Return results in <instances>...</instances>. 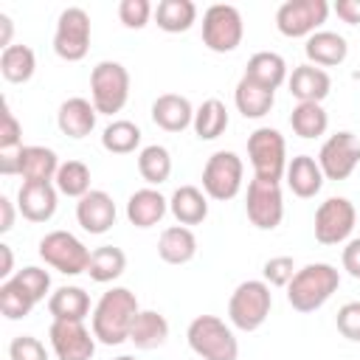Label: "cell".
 I'll return each instance as SVG.
<instances>
[{
  "mask_svg": "<svg viewBox=\"0 0 360 360\" xmlns=\"http://www.w3.org/2000/svg\"><path fill=\"white\" fill-rule=\"evenodd\" d=\"M290 127H292V132H295L298 138L312 141V138H321V135L326 132L329 115H326V110H323L321 104H315V101H298V104L292 107V112H290Z\"/></svg>",
  "mask_w": 360,
  "mask_h": 360,
  "instance_id": "d6a6232c",
  "label": "cell"
},
{
  "mask_svg": "<svg viewBox=\"0 0 360 360\" xmlns=\"http://www.w3.org/2000/svg\"><path fill=\"white\" fill-rule=\"evenodd\" d=\"M59 188L53 183H22L17 191V211L28 222H48L56 214Z\"/></svg>",
  "mask_w": 360,
  "mask_h": 360,
  "instance_id": "e0dca14e",
  "label": "cell"
},
{
  "mask_svg": "<svg viewBox=\"0 0 360 360\" xmlns=\"http://www.w3.org/2000/svg\"><path fill=\"white\" fill-rule=\"evenodd\" d=\"M340 262H343V270H346L352 278H360V236L346 242V248H343V253H340Z\"/></svg>",
  "mask_w": 360,
  "mask_h": 360,
  "instance_id": "bcb514c9",
  "label": "cell"
},
{
  "mask_svg": "<svg viewBox=\"0 0 360 360\" xmlns=\"http://www.w3.org/2000/svg\"><path fill=\"white\" fill-rule=\"evenodd\" d=\"M166 338H169V321L155 309H141L129 329V343L141 352H152L160 349Z\"/></svg>",
  "mask_w": 360,
  "mask_h": 360,
  "instance_id": "f1b7e54d",
  "label": "cell"
},
{
  "mask_svg": "<svg viewBox=\"0 0 360 360\" xmlns=\"http://www.w3.org/2000/svg\"><path fill=\"white\" fill-rule=\"evenodd\" d=\"M287 87H290L292 98L321 104L332 90V79H329V73L323 68H315V65L304 62V65L292 68V73L287 76Z\"/></svg>",
  "mask_w": 360,
  "mask_h": 360,
  "instance_id": "d6986e66",
  "label": "cell"
},
{
  "mask_svg": "<svg viewBox=\"0 0 360 360\" xmlns=\"http://www.w3.org/2000/svg\"><path fill=\"white\" fill-rule=\"evenodd\" d=\"M96 107L90 98H82V96H73V98H65L59 104V112H56V127L62 135L73 138V141H82L87 138L93 129H96Z\"/></svg>",
  "mask_w": 360,
  "mask_h": 360,
  "instance_id": "ac0fdd59",
  "label": "cell"
},
{
  "mask_svg": "<svg viewBox=\"0 0 360 360\" xmlns=\"http://www.w3.org/2000/svg\"><path fill=\"white\" fill-rule=\"evenodd\" d=\"M34 307H37V301H34L14 278H8V281L0 284V312H3L8 321H20V318L31 315Z\"/></svg>",
  "mask_w": 360,
  "mask_h": 360,
  "instance_id": "f35d334b",
  "label": "cell"
},
{
  "mask_svg": "<svg viewBox=\"0 0 360 360\" xmlns=\"http://www.w3.org/2000/svg\"><path fill=\"white\" fill-rule=\"evenodd\" d=\"M284 177H287L290 191H292L295 197H301V200L315 197V194L323 188V180H326L323 172H321V166H318V160H315L312 155H295V158L287 163Z\"/></svg>",
  "mask_w": 360,
  "mask_h": 360,
  "instance_id": "7402d4cb",
  "label": "cell"
},
{
  "mask_svg": "<svg viewBox=\"0 0 360 360\" xmlns=\"http://www.w3.org/2000/svg\"><path fill=\"white\" fill-rule=\"evenodd\" d=\"M53 51L65 62H82L90 51V14L82 6H68L53 31Z\"/></svg>",
  "mask_w": 360,
  "mask_h": 360,
  "instance_id": "30bf717a",
  "label": "cell"
},
{
  "mask_svg": "<svg viewBox=\"0 0 360 360\" xmlns=\"http://www.w3.org/2000/svg\"><path fill=\"white\" fill-rule=\"evenodd\" d=\"M59 158L48 146H22L20 149V177L22 183H53L59 172Z\"/></svg>",
  "mask_w": 360,
  "mask_h": 360,
  "instance_id": "cb8c5ba5",
  "label": "cell"
},
{
  "mask_svg": "<svg viewBox=\"0 0 360 360\" xmlns=\"http://www.w3.org/2000/svg\"><path fill=\"white\" fill-rule=\"evenodd\" d=\"M262 276H264L262 281H267L270 287H287L292 281V276H295L292 256H273V259H267L264 267H262Z\"/></svg>",
  "mask_w": 360,
  "mask_h": 360,
  "instance_id": "b9f144b4",
  "label": "cell"
},
{
  "mask_svg": "<svg viewBox=\"0 0 360 360\" xmlns=\"http://www.w3.org/2000/svg\"><path fill=\"white\" fill-rule=\"evenodd\" d=\"M245 76L267 90H278L284 82H287V62L281 53L276 51H259L248 59V68H245Z\"/></svg>",
  "mask_w": 360,
  "mask_h": 360,
  "instance_id": "83f0119b",
  "label": "cell"
},
{
  "mask_svg": "<svg viewBox=\"0 0 360 360\" xmlns=\"http://www.w3.org/2000/svg\"><path fill=\"white\" fill-rule=\"evenodd\" d=\"M152 14H155V8H152L149 0H121L118 3V20H121L124 28L138 31V28H143L149 22Z\"/></svg>",
  "mask_w": 360,
  "mask_h": 360,
  "instance_id": "60d3db41",
  "label": "cell"
},
{
  "mask_svg": "<svg viewBox=\"0 0 360 360\" xmlns=\"http://www.w3.org/2000/svg\"><path fill=\"white\" fill-rule=\"evenodd\" d=\"M8 360H51L48 349L39 338L34 335H17L8 343Z\"/></svg>",
  "mask_w": 360,
  "mask_h": 360,
  "instance_id": "7bdbcfd3",
  "label": "cell"
},
{
  "mask_svg": "<svg viewBox=\"0 0 360 360\" xmlns=\"http://www.w3.org/2000/svg\"><path fill=\"white\" fill-rule=\"evenodd\" d=\"M37 70V53L28 45H8L0 51V73L11 84H25Z\"/></svg>",
  "mask_w": 360,
  "mask_h": 360,
  "instance_id": "1f68e13d",
  "label": "cell"
},
{
  "mask_svg": "<svg viewBox=\"0 0 360 360\" xmlns=\"http://www.w3.org/2000/svg\"><path fill=\"white\" fill-rule=\"evenodd\" d=\"M90 253L93 250H87L84 242L79 236H73L70 231H51L39 239V259L48 267H53L56 273H65V276L87 273Z\"/></svg>",
  "mask_w": 360,
  "mask_h": 360,
  "instance_id": "ba28073f",
  "label": "cell"
},
{
  "mask_svg": "<svg viewBox=\"0 0 360 360\" xmlns=\"http://www.w3.org/2000/svg\"><path fill=\"white\" fill-rule=\"evenodd\" d=\"M141 307L132 290L127 287H110L101 292V298L93 307V335L104 346H118L129 340V329L138 318Z\"/></svg>",
  "mask_w": 360,
  "mask_h": 360,
  "instance_id": "6da1fadb",
  "label": "cell"
},
{
  "mask_svg": "<svg viewBox=\"0 0 360 360\" xmlns=\"http://www.w3.org/2000/svg\"><path fill=\"white\" fill-rule=\"evenodd\" d=\"M166 211H169V200L158 188H152V186L132 191L129 200H127V219L135 228H152V225H158L166 217Z\"/></svg>",
  "mask_w": 360,
  "mask_h": 360,
  "instance_id": "44dd1931",
  "label": "cell"
},
{
  "mask_svg": "<svg viewBox=\"0 0 360 360\" xmlns=\"http://www.w3.org/2000/svg\"><path fill=\"white\" fill-rule=\"evenodd\" d=\"M11 31H14L11 17H8V14H0V48H3V51H6L8 45H14V42H11Z\"/></svg>",
  "mask_w": 360,
  "mask_h": 360,
  "instance_id": "f907efd6",
  "label": "cell"
},
{
  "mask_svg": "<svg viewBox=\"0 0 360 360\" xmlns=\"http://www.w3.org/2000/svg\"><path fill=\"white\" fill-rule=\"evenodd\" d=\"M53 186L59 188V194H68V197H76L82 200L87 191H90V169L87 163L82 160H65L53 177Z\"/></svg>",
  "mask_w": 360,
  "mask_h": 360,
  "instance_id": "74e56055",
  "label": "cell"
},
{
  "mask_svg": "<svg viewBox=\"0 0 360 360\" xmlns=\"http://www.w3.org/2000/svg\"><path fill=\"white\" fill-rule=\"evenodd\" d=\"M340 287V273L326 262H312L295 270L292 281L287 284V301L295 312H315L321 309Z\"/></svg>",
  "mask_w": 360,
  "mask_h": 360,
  "instance_id": "7a4b0ae2",
  "label": "cell"
},
{
  "mask_svg": "<svg viewBox=\"0 0 360 360\" xmlns=\"http://www.w3.org/2000/svg\"><path fill=\"white\" fill-rule=\"evenodd\" d=\"M152 121L166 132H183L194 124V107L180 93H163L152 101Z\"/></svg>",
  "mask_w": 360,
  "mask_h": 360,
  "instance_id": "ffe728a7",
  "label": "cell"
},
{
  "mask_svg": "<svg viewBox=\"0 0 360 360\" xmlns=\"http://www.w3.org/2000/svg\"><path fill=\"white\" fill-rule=\"evenodd\" d=\"M233 104L245 118H264L276 104V93L250 82L248 76H242L236 82V90H233Z\"/></svg>",
  "mask_w": 360,
  "mask_h": 360,
  "instance_id": "f546056e",
  "label": "cell"
},
{
  "mask_svg": "<svg viewBox=\"0 0 360 360\" xmlns=\"http://www.w3.org/2000/svg\"><path fill=\"white\" fill-rule=\"evenodd\" d=\"M22 146V127L11 112L8 101H3V121H0V149H20Z\"/></svg>",
  "mask_w": 360,
  "mask_h": 360,
  "instance_id": "f6af8a7d",
  "label": "cell"
},
{
  "mask_svg": "<svg viewBox=\"0 0 360 360\" xmlns=\"http://www.w3.org/2000/svg\"><path fill=\"white\" fill-rule=\"evenodd\" d=\"M155 22L166 34H183L197 22V6L191 0H160L155 8Z\"/></svg>",
  "mask_w": 360,
  "mask_h": 360,
  "instance_id": "4dcf8cb0",
  "label": "cell"
},
{
  "mask_svg": "<svg viewBox=\"0 0 360 360\" xmlns=\"http://www.w3.org/2000/svg\"><path fill=\"white\" fill-rule=\"evenodd\" d=\"M115 202L107 191L101 188H90L79 202H76V222L82 225V231L93 233V236H101L107 233L112 225H115Z\"/></svg>",
  "mask_w": 360,
  "mask_h": 360,
  "instance_id": "2e32d148",
  "label": "cell"
},
{
  "mask_svg": "<svg viewBox=\"0 0 360 360\" xmlns=\"http://www.w3.org/2000/svg\"><path fill=\"white\" fill-rule=\"evenodd\" d=\"M194 135L200 141H214L228 129V110L219 98H205L194 110Z\"/></svg>",
  "mask_w": 360,
  "mask_h": 360,
  "instance_id": "e575fe53",
  "label": "cell"
},
{
  "mask_svg": "<svg viewBox=\"0 0 360 360\" xmlns=\"http://www.w3.org/2000/svg\"><path fill=\"white\" fill-rule=\"evenodd\" d=\"M141 138H143V132H141L138 124H132L127 118H115V121H110L104 127L101 146L107 152H112V155H129V152H135L141 146Z\"/></svg>",
  "mask_w": 360,
  "mask_h": 360,
  "instance_id": "d590c367",
  "label": "cell"
},
{
  "mask_svg": "<svg viewBox=\"0 0 360 360\" xmlns=\"http://www.w3.org/2000/svg\"><path fill=\"white\" fill-rule=\"evenodd\" d=\"M248 158L253 166V177L259 180H281L287 172V143L284 135L273 127H259L248 135Z\"/></svg>",
  "mask_w": 360,
  "mask_h": 360,
  "instance_id": "8992f818",
  "label": "cell"
},
{
  "mask_svg": "<svg viewBox=\"0 0 360 360\" xmlns=\"http://www.w3.org/2000/svg\"><path fill=\"white\" fill-rule=\"evenodd\" d=\"M329 17V3L326 0H287L276 11V28L290 37H312Z\"/></svg>",
  "mask_w": 360,
  "mask_h": 360,
  "instance_id": "7c38bea8",
  "label": "cell"
},
{
  "mask_svg": "<svg viewBox=\"0 0 360 360\" xmlns=\"http://www.w3.org/2000/svg\"><path fill=\"white\" fill-rule=\"evenodd\" d=\"M14 217H17L14 202L8 197H0V233H8L14 228Z\"/></svg>",
  "mask_w": 360,
  "mask_h": 360,
  "instance_id": "c3c4849f",
  "label": "cell"
},
{
  "mask_svg": "<svg viewBox=\"0 0 360 360\" xmlns=\"http://www.w3.org/2000/svg\"><path fill=\"white\" fill-rule=\"evenodd\" d=\"M115 360H135L132 354H121V357H115Z\"/></svg>",
  "mask_w": 360,
  "mask_h": 360,
  "instance_id": "816d5d0a",
  "label": "cell"
},
{
  "mask_svg": "<svg viewBox=\"0 0 360 360\" xmlns=\"http://www.w3.org/2000/svg\"><path fill=\"white\" fill-rule=\"evenodd\" d=\"M11 278H14L37 304L45 301V295L51 292V276H48V270H42V267H37V264H28V267L17 270Z\"/></svg>",
  "mask_w": 360,
  "mask_h": 360,
  "instance_id": "ab89813d",
  "label": "cell"
},
{
  "mask_svg": "<svg viewBox=\"0 0 360 360\" xmlns=\"http://www.w3.org/2000/svg\"><path fill=\"white\" fill-rule=\"evenodd\" d=\"M0 256H3L0 278H3V281H8V278H11V273H14V253H11V248H8V245H0Z\"/></svg>",
  "mask_w": 360,
  "mask_h": 360,
  "instance_id": "681fc988",
  "label": "cell"
},
{
  "mask_svg": "<svg viewBox=\"0 0 360 360\" xmlns=\"http://www.w3.org/2000/svg\"><path fill=\"white\" fill-rule=\"evenodd\" d=\"M242 177H245L242 158L231 149H219L202 166V191L219 202L233 200L242 191Z\"/></svg>",
  "mask_w": 360,
  "mask_h": 360,
  "instance_id": "9c48e42d",
  "label": "cell"
},
{
  "mask_svg": "<svg viewBox=\"0 0 360 360\" xmlns=\"http://www.w3.org/2000/svg\"><path fill=\"white\" fill-rule=\"evenodd\" d=\"M90 101L98 115H115L129 101V70L115 62L104 59L90 73Z\"/></svg>",
  "mask_w": 360,
  "mask_h": 360,
  "instance_id": "5b68a950",
  "label": "cell"
},
{
  "mask_svg": "<svg viewBox=\"0 0 360 360\" xmlns=\"http://www.w3.org/2000/svg\"><path fill=\"white\" fill-rule=\"evenodd\" d=\"M127 270V253L115 245H101L90 253V267H87V276L96 281V284H110L115 281L121 273Z\"/></svg>",
  "mask_w": 360,
  "mask_h": 360,
  "instance_id": "836d02e7",
  "label": "cell"
},
{
  "mask_svg": "<svg viewBox=\"0 0 360 360\" xmlns=\"http://www.w3.org/2000/svg\"><path fill=\"white\" fill-rule=\"evenodd\" d=\"M48 312L53 321H84L90 312V295L76 284L56 287L48 295Z\"/></svg>",
  "mask_w": 360,
  "mask_h": 360,
  "instance_id": "4316f807",
  "label": "cell"
},
{
  "mask_svg": "<svg viewBox=\"0 0 360 360\" xmlns=\"http://www.w3.org/2000/svg\"><path fill=\"white\" fill-rule=\"evenodd\" d=\"M138 172L149 186H160L172 174V155L160 143H149L138 152Z\"/></svg>",
  "mask_w": 360,
  "mask_h": 360,
  "instance_id": "8d00e7d4",
  "label": "cell"
},
{
  "mask_svg": "<svg viewBox=\"0 0 360 360\" xmlns=\"http://www.w3.org/2000/svg\"><path fill=\"white\" fill-rule=\"evenodd\" d=\"M186 340L200 360H236L239 357V340L233 329L217 315H197L186 329Z\"/></svg>",
  "mask_w": 360,
  "mask_h": 360,
  "instance_id": "3957f363",
  "label": "cell"
},
{
  "mask_svg": "<svg viewBox=\"0 0 360 360\" xmlns=\"http://www.w3.org/2000/svg\"><path fill=\"white\" fill-rule=\"evenodd\" d=\"M304 53L315 68H335L349 56V45L338 31H315L312 37H307Z\"/></svg>",
  "mask_w": 360,
  "mask_h": 360,
  "instance_id": "603a6c76",
  "label": "cell"
},
{
  "mask_svg": "<svg viewBox=\"0 0 360 360\" xmlns=\"http://www.w3.org/2000/svg\"><path fill=\"white\" fill-rule=\"evenodd\" d=\"M273 309V292L270 284L262 278L242 281L228 301V321L242 332H256Z\"/></svg>",
  "mask_w": 360,
  "mask_h": 360,
  "instance_id": "277c9868",
  "label": "cell"
},
{
  "mask_svg": "<svg viewBox=\"0 0 360 360\" xmlns=\"http://www.w3.org/2000/svg\"><path fill=\"white\" fill-rule=\"evenodd\" d=\"M332 8H335V14H338L343 22L360 25V0H338Z\"/></svg>",
  "mask_w": 360,
  "mask_h": 360,
  "instance_id": "7dc6e473",
  "label": "cell"
},
{
  "mask_svg": "<svg viewBox=\"0 0 360 360\" xmlns=\"http://www.w3.org/2000/svg\"><path fill=\"white\" fill-rule=\"evenodd\" d=\"M245 214L253 228L259 231H273L284 219V197L281 186L276 180H259L253 177L248 183V197H245Z\"/></svg>",
  "mask_w": 360,
  "mask_h": 360,
  "instance_id": "8fae6325",
  "label": "cell"
},
{
  "mask_svg": "<svg viewBox=\"0 0 360 360\" xmlns=\"http://www.w3.org/2000/svg\"><path fill=\"white\" fill-rule=\"evenodd\" d=\"M315 160L326 180H346L360 163V141L349 129L335 132L321 143V152Z\"/></svg>",
  "mask_w": 360,
  "mask_h": 360,
  "instance_id": "4fadbf2b",
  "label": "cell"
},
{
  "mask_svg": "<svg viewBox=\"0 0 360 360\" xmlns=\"http://www.w3.org/2000/svg\"><path fill=\"white\" fill-rule=\"evenodd\" d=\"M169 211L177 219V225H200L208 217V194L197 186H180L169 197Z\"/></svg>",
  "mask_w": 360,
  "mask_h": 360,
  "instance_id": "d4e9b609",
  "label": "cell"
},
{
  "mask_svg": "<svg viewBox=\"0 0 360 360\" xmlns=\"http://www.w3.org/2000/svg\"><path fill=\"white\" fill-rule=\"evenodd\" d=\"M48 338L56 360H93L96 354V335L84 321H53Z\"/></svg>",
  "mask_w": 360,
  "mask_h": 360,
  "instance_id": "9a60e30c",
  "label": "cell"
},
{
  "mask_svg": "<svg viewBox=\"0 0 360 360\" xmlns=\"http://www.w3.org/2000/svg\"><path fill=\"white\" fill-rule=\"evenodd\" d=\"M158 256L166 264H188L197 256V236L186 225H172L158 239Z\"/></svg>",
  "mask_w": 360,
  "mask_h": 360,
  "instance_id": "484cf974",
  "label": "cell"
},
{
  "mask_svg": "<svg viewBox=\"0 0 360 360\" xmlns=\"http://www.w3.org/2000/svg\"><path fill=\"white\" fill-rule=\"evenodd\" d=\"M245 22L236 6L214 3L202 14V45L214 53H231L242 45Z\"/></svg>",
  "mask_w": 360,
  "mask_h": 360,
  "instance_id": "52a82bcc",
  "label": "cell"
},
{
  "mask_svg": "<svg viewBox=\"0 0 360 360\" xmlns=\"http://www.w3.org/2000/svg\"><path fill=\"white\" fill-rule=\"evenodd\" d=\"M354 219H357V211H354L352 200H346V197H329L315 211V239L321 245L349 242V236L354 231Z\"/></svg>",
  "mask_w": 360,
  "mask_h": 360,
  "instance_id": "5bb4252c",
  "label": "cell"
},
{
  "mask_svg": "<svg viewBox=\"0 0 360 360\" xmlns=\"http://www.w3.org/2000/svg\"><path fill=\"white\" fill-rule=\"evenodd\" d=\"M335 326L346 340L360 343V301H349L338 309L335 315Z\"/></svg>",
  "mask_w": 360,
  "mask_h": 360,
  "instance_id": "ee69618b",
  "label": "cell"
}]
</instances>
